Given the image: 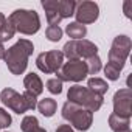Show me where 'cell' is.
I'll use <instances>...</instances> for the list:
<instances>
[{"label":"cell","instance_id":"3957f363","mask_svg":"<svg viewBox=\"0 0 132 132\" xmlns=\"http://www.w3.org/2000/svg\"><path fill=\"white\" fill-rule=\"evenodd\" d=\"M8 22L13 25L14 31H19L22 34H34L40 28V19L36 11L30 10H16L10 17Z\"/></svg>","mask_w":132,"mask_h":132},{"label":"cell","instance_id":"603a6c76","mask_svg":"<svg viewBox=\"0 0 132 132\" xmlns=\"http://www.w3.org/2000/svg\"><path fill=\"white\" fill-rule=\"evenodd\" d=\"M11 115L5 110V109H0V127H8L11 126Z\"/></svg>","mask_w":132,"mask_h":132},{"label":"cell","instance_id":"44dd1931","mask_svg":"<svg viewBox=\"0 0 132 132\" xmlns=\"http://www.w3.org/2000/svg\"><path fill=\"white\" fill-rule=\"evenodd\" d=\"M62 33H64V31L59 28V25H50V27L47 28V31H45V36H47L48 40H51V42H57V40H61Z\"/></svg>","mask_w":132,"mask_h":132},{"label":"cell","instance_id":"5b68a950","mask_svg":"<svg viewBox=\"0 0 132 132\" xmlns=\"http://www.w3.org/2000/svg\"><path fill=\"white\" fill-rule=\"evenodd\" d=\"M42 8L47 13L48 25H59L62 19L75 14L76 2L73 0H44Z\"/></svg>","mask_w":132,"mask_h":132},{"label":"cell","instance_id":"52a82bcc","mask_svg":"<svg viewBox=\"0 0 132 132\" xmlns=\"http://www.w3.org/2000/svg\"><path fill=\"white\" fill-rule=\"evenodd\" d=\"M62 54L65 57H69V61H76V59H89L92 56L98 54V47L87 40V39H81V40H69L62 48Z\"/></svg>","mask_w":132,"mask_h":132},{"label":"cell","instance_id":"e0dca14e","mask_svg":"<svg viewBox=\"0 0 132 132\" xmlns=\"http://www.w3.org/2000/svg\"><path fill=\"white\" fill-rule=\"evenodd\" d=\"M20 127H22V130H23V132H47L44 127H40V126H39L37 118H36V117H33V115L25 117V118L22 120V123H20Z\"/></svg>","mask_w":132,"mask_h":132},{"label":"cell","instance_id":"ba28073f","mask_svg":"<svg viewBox=\"0 0 132 132\" xmlns=\"http://www.w3.org/2000/svg\"><path fill=\"white\" fill-rule=\"evenodd\" d=\"M130 48H132V42H130V37L121 34V36H117L112 42V47H110V51H109V65L118 69L120 72L123 70L124 67V62L130 53Z\"/></svg>","mask_w":132,"mask_h":132},{"label":"cell","instance_id":"2e32d148","mask_svg":"<svg viewBox=\"0 0 132 132\" xmlns=\"http://www.w3.org/2000/svg\"><path fill=\"white\" fill-rule=\"evenodd\" d=\"M36 107L39 109V112H40L44 117H53L54 112H56L57 104H56V101H54L53 98H45V100H40Z\"/></svg>","mask_w":132,"mask_h":132},{"label":"cell","instance_id":"cb8c5ba5","mask_svg":"<svg viewBox=\"0 0 132 132\" xmlns=\"http://www.w3.org/2000/svg\"><path fill=\"white\" fill-rule=\"evenodd\" d=\"M56 132H75V130H73V127H72L70 124H61V126L56 129Z\"/></svg>","mask_w":132,"mask_h":132},{"label":"cell","instance_id":"7c38bea8","mask_svg":"<svg viewBox=\"0 0 132 132\" xmlns=\"http://www.w3.org/2000/svg\"><path fill=\"white\" fill-rule=\"evenodd\" d=\"M75 16H76L78 23L86 27L87 23H93L98 19L100 8L95 2H81L75 8Z\"/></svg>","mask_w":132,"mask_h":132},{"label":"cell","instance_id":"9a60e30c","mask_svg":"<svg viewBox=\"0 0 132 132\" xmlns=\"http://www.w3.org/2000/svg\"><path fill=\"white\" fill-rule=\"evenodd\" d=\"M65 33H67L69 37H72L73 40H81V39L86 37L87 28L84 25L78 23V22H72V23H69L67 27H65Z\"/></svg>","mask_w":132,"mask_h":132},{"label":"cell","instance_id":"7a4b0ae2","mask_svg":"<svg viewBox=\"0 0 132 132\" xmlns=\"http://www.w3.org/2000/svg\"><path fill=\"white\" fill-rule=\"evenodd\" d=\"M37 96H34L30 92H23L22 95L19 92H16L14 89H3L2 93H0V101H2L5 106H8L13 112L16 113H25L27 110H33L37 106Z\"/></svg>","mask_w":132,"mask_h":132},{"label":"cell","instance_id":"7402d4cb","mask_svg":"<svg viewBox=\"0 0 132 132\" xmlns=\"http://www.w3.org/2000/svg\"><path fill=\"white\" fill-rule=\"evenodd\" d=\"M47 89L50 93H54V95H59L62 92V81L57 79V78H51L47 81Z\"/></svg>","mask_w":132,"mask_h":132},{"label":"cell","instance_id":"d6986e66","mask_svg":"<svg viewBox=\"0 0 132 132\" xmlns=\"http://www.w3.org/2000/svg\"><path fill=\"white\" fill-rule=\"evenodd\" d=\"M86 65H87V72L89 75H96L100 70H101V59L100 56H92L89 59H86Z\"/></svg>","mask_w":132,"mask_h":132},{"label":"cell","instance_id":"4fadbf2b","mask_svg":"<svg viewBox=\"0 0 132 132\" xmlns=\"http://www.w3.org/2000/svg\"><path fill=\"white\" fill-rule=\"evenodd\" d=\"M23 86H25V90L30 92V93H33L34 96H39V95L42 93V90H44V84H42L40 78H39L36 73H33V72L25 76Z\"/></svg>","mask_w":132,"mask_h":132},{"label":"cell","instance_id":"4316f807","mask_svg":"<svg viewBox=\"0 0 132 132\" xmlns=\"http://www.w3.org/2000/svg\"><path fill=\"white\" fill-rule=\"evenodd\" d=\"M129 132H130V130H129Z\"/></svg>","mask_w":132,"mask_h":132},{"label":"cell","instance_id":"8fae6325","mask_svg":"<svg viewBox=\"0 0 132 132\" xmlns=\"http://www.w3.org/2000/svg\"><path fill=\"white\" fill-rule=\"evenodd\" d=\"M113 113L123 118H130L132 115V92L129 87L120 89L113 95Z\"/></svg>","mask_w":132,"mask_h":132},{"label":"cell","instance_id":"277c9868","mask_svg":"<svg viewBox=\"0 0 132 132\" xmlns=\"http://www.w3.org/2000/svg\"><path fill=\"white\" fill-rule=\"evenodd\" d=\"M67 98H69V103L81 106V107L90 110L92 113L96 112V110H100L101 106H103V96L96 95L95 92H92L90 89L82 87V86H73V87H70L69 93H67Z\"/></svg>","mask_w":132,"mask_h":132},{"label":"cell","instance_id":"30bf717a","mask_svg":"<svg viewBox=\"0 0 132 132\" xmlns=\"http://www.w3.org/2000/svg\"><path fill=\"white\" fill-rule=\"evenodd\" d=\"M64 64V54L59 50H51L47 53H40L36 59L37 69L44 73H57Z\"/></svg>","mask_w":132,"mask_h":132},{"label":"cell","instance_id":"ac0fdd59","mask_svg":"<svg viewBox=\"0 0 132 132\" xmlns=\"http://www.w3.org/2000/svg\"><path fill=\"white\" fill-rule=\"evenodd\" d=\"M87 89H90L92 92H95L96 95H100V96H103L107 90H109V86H107V82L104 81V79H101V78H90L89 79V82H87Z\"/></svg>","mask_w":132,"mask_h":132},{"label":"cell","instance_id":"6da1fadb","mask_svg":"<svg viewBox=\"0 0 132 132\" xmlns=\"http://www.w3.org/2000/svg\"><path fill=\"white\" fill-rule=\"evenodd\" d=\"M33 50H34V45L28 39H20L13 47L5 50L3 59L6 62L8 70L13 75H22L27 70L28 57L33 54Z\"/></svg>","mask_w":132,"mask_h":132},{"label":"cell","instance_id":"ffe728a7","mask_svg":"<svg viewBox=\"0 0 132 132\" xmlns=\"http://www.w3.org/2000/svg\"><path fill=\"white\" fill-rule=\"evenodd\" d=\"M14 34H16V31H14V28H13V25L8 22V19H6V23L0 28V42H6V40H10V39H13L14 37Z\"/></svg>","mask_w":132,"mask_h":132},{"label":"cell","instance_id":"9c48e42d","mask_svg":"<svg viewBox=\"0 0 132 132\" xmlns=\"http://www.w3.org/2000/svg\"><path fill=\"white\" fill-rule=\"evenodd\" d=\"M57 79L64 81H72V82H79L82 79L87 78L89 72H87V65L84 61L76 59V61H69L62 64V67L59 69V72L56 73Z\"/></svg>","mask_w":132,"mask_h":132},{"label":"cell","instance_id":"484cf974","mask_svg":"<svg viewBox=\"0 0 132 132\" xmlns=\"http://www.w3.org/2000/svg\"><path fill=\"white\" fill-rule=\"evenodd\" d=\"M3 56H5V47H3L2 42H0V59H3Z\"/></svg>","mask_w":132,"mask_h":132},{"label":"cell","instance_id":"8992f818","mask_svg":"<svg viewBox=\"0 0 132 132\" xmlns=\"http://www.w3.org/2000/svg\"><path fill=\"white\" fill-rule=\"evenodd\" d=\"M62 118L67 120L70 126L78 130H87L93 123V113L90 110L69 101L62 106Z\"/></svg>","mask_w":132,"mask_h":132},{"label":"cell","instance_id":"d4e9b609","mask_svg":"<svg viewBox=\"0 0 132 132\" xmlns=\"http://www.w3.org/2000/svg\"><path fill=\"white\" fill-rule=\"evenodd\" d=\"M5 23H6V17H5V16H3L2 13H0V28H2V27H3Z\"/></svg>","mask_w":132,"mask_h":132},{"label":"cell","instance_id":"5bb4252c","mask_svg":"<svg viewBox=\"0 0 132 132\" xmlns=\"http://www.w3.org/2000/svg\"><path fill=\"white\" fill-rule=\"evenodd\" d=\"M109 126L113 132H129L130 130L129 118H123V117H118L115 113H112L109 117Z\"/></svg>","mask_w":132,"mask_h":132}]
</instances>
